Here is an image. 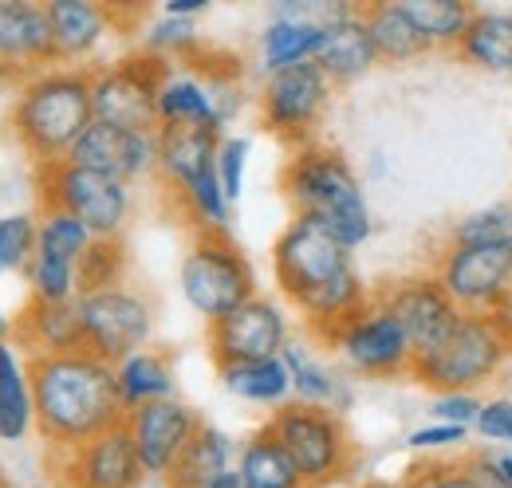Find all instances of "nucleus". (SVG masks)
<instances>
[{
    "label": "nucleus",
    "instance_id": "3c124183",
    "mask_svg": "<svg viewBox=\"0 0 512 488\" xmlns=\"http://www.w3.org/2000/svg\"><path fill=\"white\" fill-rule=\"evenodd\" d=\"M8 331H12V323H8V319H4V311H0V343H4V335H8Z\"/></svg>",
    "mask_w": 512,
    "mask_h": 488
},
{
    "label": "nucleus",
    "instance_id": "a211bd4d",
    "mask_svg": "<svg viewBox=\"0 0 512 488\" xmlns=\"http://www.w3.org/2000/svg\"><path fill=\"white\" fill-rule=\"evenodd\" d=\"M127 429L130 437H134V449H138V461H142L146 477H166L170 465L190 445V437L201 429V418L193 414L186 402L162 398V402L130 410Z\"/></svg>",
    "mask_w": 512,
    "mask_h": 488
},
{
    "label": "nucleus",
    "instance_id": "f704fd0d",
    "mask_svg": "<svg viewBox=\"0 0 512 488\" xmlns=\"http://www.w3.org/2000/svg\"><path fill=\"white\" fill-rule=\"evenodd\" d=\"M280 359L288 363L296 402H304V406H331V402H335L339 382H335V374H331L327 366L316 363V359L308 355V347H300V343H292V339H288V347H284V355H280Z\"/></svg>",
    "mask_w": 512,
    "mask_h": 488
},
{
    "label": "nucleus",
    "instance_id": "f257e3e1",
    "mask_svg": "<svg viewBox=\"0 0 512 488\" xmlns=\"http://www.w3.org/2000/svg\"><path fill=\"white\" fill-rule=\"evenodd\" d=\"M24 366L32 382L36 426L48 441V453L79 449L91 437L127 422L111 363L87 351H71V355H36Z\"/></svg>",
    "mask_w": 512,
    "mask_h": 488
},
{
    "label": "nucleus",
    "instance_id": "5701e85b",
    "mask_svg": "<svg viewBox=\"0 0 512 488\" xmlns=\"http://www.w3.org/2000/svg\"><path fill=\"white\" fill-rule=\"evenodd\" d=\"M359 16L371 32V44L379 52L383 63H414L422 56H430V40L414 28V20L406 16L402 0H371V4H359Z\"/></svg>",
    "mask_w": 512,
    "mask_h": 488
},
{
    "label": "nucleus",
    "instance_id": "cd10ccee",
    "mask_svg": "<svg viewBox=\"0 0 512 488\" xmlns=\"http://www.w3.org/2000/svg\"><path fill=\"white\" fill-rule=\"evenodd\" d=\"M457 56L485 71L512 75V12L505 8H477Z\"/></svg>",
    "mask_w": 512,
    "mask_h": 488
},
{
    "label": "nucleus",
    "instance_id": "49530a36",
    "mask_svg": "<svg viewBox=\"0 0 512 488\" xmlns=\"http://www.w3.org/2000/svg\"><path fill=\"white\" fill-rule=\"evenodd\" d=\"M201 12H209L205 0H166V4H162V16H174V20H193V16H201Z\"/></svg>",
    "mask_w": 512,
    "mask_h": 488
},
{
    "label": "nucleus",
    "instance_id": "9d476101",
    "mask_svg": "<svg viewBox=\"0 0 512 488\" xmlns=\"http://www.w3.org/2000/svg\"><path fill=\"white\" fill-rule=\"evenodd\" d=\"M79 327H83L87 355L119 366L130 355L146 351L150 331H154V311L138 292L111 288V292L79 296Z\"/></svg>",
    "mask_w": 512,
    "mask_h": 488
},
{
    "label": "nucleus",
    "instance_id": "393cba45",
    "mask_svg": "<svg viewBox=\"0 0 512 488\" xmlns=\"http://www.w3.org/2000/svg\"><path fill=\"white\" fill-rule=\"evenodd\" d=\"M241 485L245 488H308L304 473L296 469V461L288 457V449L272 437V429H256L253 437L241 445V461H237Z\"/></svg>",
    "mask_w": 512,
    "mask_h": 488
},
{
    "label": "nucleus",
    "instance_id": "f3484780",
    "mask_svg": "<svg viewBox=\"0 0 512 488\" xmlns=\"http://www.w3.org/2000/svg\"><path fill=\"white\" fill-rule=\"evenodd\" d=\"M52 56V20L44 4L32 0H0V83L36 79Z\"/></svg>",
    "mask_w": 512,
    "mask_h": 488
},
{
    "label": "nucleus",
    "instance_id": "2eb2a0df",
    "mask_svg": "<svg viewBox=\"0 0 512 488\" xmlns=\"http://www.w3.org/2000/svg\"><path fill=\"white\" fill-rule=\"evenodd\" d=\"M375 300L406 331V339L414 347V359L418 355H430L434 347H442L446 335L453 331V323H457V315H461V307L449 300V292L438 284V276H406V280H394V284H386Z\"/></svg>",
    "mask_w": 512,
    "mask_h": 488
},
{
    "label": "nucleus",
    "instance_id": "f8f14e48",
    "mask_svg": "<svg viewBox=\"0 0 512 488\" xmlns=\"http://www.w3.org/2000/svg\"><path fill=\"white\" fill-rule=\"evenodd\" d=\"M434 276L461 311L512 307V244H481V248L446 244Z\"/></svg>",
    "mask_w": 512,
    "mask_h": 488
},
{
    "label": "nucleus",
    "instance_id": "72a5a7b5",
    "mask_svg": "<svg viewBox=\"0 0 512 488\" xmlns=\"http://www.w3.org/2000/svg\"><path fill=\"white\" fill-rule=\"evenodd\" d=\"M130 268V252L123 237H95L87 252L75 264V296H95L123 288V276Z\"/></svg>",
    "mask_w": 512,
    "mask_h": 488
},
{
    "label": "nucleus",
    "instance_id": "6e6552de",
    "mask_svg": "<svg viewBox=\"0 0 512 488\" xmlns=\"http://www.w3.org/2000/svg\"><path fill=\"white\" fill-rule=\"evenodd\" d=\"M272 272L280 292L304 311L335 280L355 272V264H351V248H343L320 221L292 217L272 244Z\"/></svg>",
    "mask_w": 512,
    "mask_h": 488
},
{
    "label": "nucleus",
    "instance_id": "7ed1b4c3",
    "mask_svg": "<svg viewBox=\"0 0 512 488\" xmlns=\"http://www.w3.org/2000/svg\"><path fill=\"white\" fill-rule=\"evenodd\" d=\"M91 122H95L91 71H83V67L44 71V75L28 79L8 115L12 138L32 154L36 166L64 162Z\"/></svg>",
    "mask_w": 512,
    "mask_h": 488
},
{
    "label": "nucleus",
    "instance_id": "0eeeda50",
    "mask_svg": "<svg viewBox=\"0 0 512 488\" xmlns=\"http://www.w3.org/2000/svg\"><path fill=\"white\" fill-rule=\"evenodd\" d=\"M174 75L170 60L154 56V52H134L123 56L111 67L91 71V107L95 119L111 122L119 130H134V134H158L162 119H158V91L166 87V79Z\"/></svg>",
    "mask_w": 512,
    "mask_h": 488
},
{
    "label": "nucleus",
    "instance_id": "4be33fe9",
    "mask_svg": "<svg viewBox=\"0 0 512 488\" xmlns=\"http://www.w3.org/2000/svg\"><path fill=\"white\" fill-rule=\"evenodd\" d=\"M48 20H52V56L56 63H75L91 56L99 40L107 36L115 8L95 4V0H48Z\"/></svg>",
    "mask_w": 512,
    "mask_h": 488
},
{
    "label": "nucleus",
    "instance_id": "dca6fc26",
    "mask_svg": "<svg viewBox=\"0 0 512 488\" xmlns=\"http://www.w3.org/2000/svg\"><path fill=\"white\" fill-rule=\"evenodd\" d=\"M331 347L355 366L359 374H371V378L410 374V366H414V347H410L406 331L398 327V319L379 300H371V304L363 307L331 339Z\"/></svg>",
    "mask_w": 512,
    "mask_h": 488
},
{
    "label": "nucleus",
    "instance_id": "9b49d317",
    "mask_svg": "<svg viewBox=\"0 0 512 488\" xmlns=\"http://www.w3.org/2000/svg\"><path fill=\"white\" fill-rule=\"evenodd\" d=\"M331 91L335 87L320 71V63H300V67L268 75V83L260 91V122H264V130H272L280 142H288L296 150L308 146Z\"/></svg>",
    "mask_w": 512,
    "mask_h": 488
},
{
    "label": "nucleus",
    "instance_id": "423d86ee",
    "mask_svg": "<svg viewBox=\"0 0 512 488\" xmlns=\"http://www.w3.org/2000/svg\"><path fill=\"white\" fill-rule=\"evenodd\" d=\"M272 437L288 449L296 469L304 473L308 488H327L339 477L351 473L355 465V445L351 433L339 422L331 406H304V402H284L268 418Z\"/></svg>",
    "mask_w": 512,
    "mask_h": 488
},
{
    "label": "nucleus",
    "instance_id": "7c9ffc66",
    "mask_svg": "<svg viewBox=\"0 0 512 488\" xmlns=\"http://www.w3.org/2000/svg\"><path fill=\"white\" fill-rule=\"evenodd\" d=\"M36 426V402H32V382L28 366L20 355L0 343V441H20Z\"/></svg>",
    "mask_w": 512,
    "mask_h": 488
},
{
    "label": "nucleus",
    "instance_id": "4468645a",
    "mask_svg": "<svg viewBox=\"0 0 512 488\" xmlns=\"http://www.w3.org/2000/svg\"><path fill=\"white\" fill-rule=\"evenodd\" d=\"M288 347V319L272 300H249L225 319L209 323V359L217 370L280 359Z\"/></svg>",
    "mask_w": 512,
    "mask_h": 488
},
{
    "label": "nucleus",
    "instance_id": "bb28decb",
    "mask_svg": "<svg viewBox=\"0 0 512 488\" xmlns=\"http://www.w3.org/2000/svg\"><path fill=\"white\" fill-rule=\"evenodd\" d=\"M158 119L162 126H197V130H213V134L225 130V119H221L209 87L193 75L166 79V87L158 91Z\"/></svg>",
    "mask_w": 512,
    "mask_h": 488
},
{
    "label": "nucleus",
    "instance_id": "412c9836",
    "mask_svg": "<svg viewBox=\"0 0 512 488\" xmlns=\"http://www.w3.org/2000/svg\"><path fill=\"white\" fill-rule=\"evenodd\" d=\"M221 134L197 130V126H162L158 130V174L178 197L201 182L209 170H217Z\"/></svg>",
    "mask_w": 512,
    "mask_h": 488
},
{
    "label": "nucleus",
    "instance_id": "6ab92c4d",
    "mask_svg": "<svg viewBox=\"0 0 512 488\" xmlns=\"http://www.w3.org/2000/svg\"><path fill=\"white\" fill-rule=\"evenodd\" d=\"M67 162L95 170L103 178H115V182H134L158 166V134H134V130H119L111 122L95 119L83 130V138L71 146Z\"/></svg>",
    "mask_w": 512,
    "mask_h": 488
},
{
    "label": "nucleus",
    "instance_id": "4c0bfd02",
    "mask_svg": "<svg viewBox=\"0 0 512 488\" xmlns=\"http://www.w3.org/2000/svg\"><path fill=\"white\" fill-rule=\"evenodd\" d=\"M201 44H205V40L197 36V24H193V20H174V16H166V20L150 24V32H146V52H154V56H162V60H170V63L193 56Z\"/></svg>",
    "mask_w": 512,
    "mask_h": 488
},
{
    "label": "nucleus",
    "instance_id": "603ef678",
    "mask_svg": "<svg viewBox=\"0 0 512 488\" xmlns=\"http://www.w3.org/2000/svg\"><path fill=\"white\" fill-rule=\"evenodd\" d=\"M0 488H12L8 485V477H4V469H0Z\"/></svg>",
    "mask_w": 512,
    "mask_h": 488
},
{
    "label": "nucleus",
    "instance_id": "473e14b6",
    "mask_svg": "<svg viewBox=\"0 0 512 488\" xmlns=\"http://www.w3.org/2000/svg\"><path fill=\"white\" fill-rule=\"evenodd\" d=\"M406 16L414 20V28L430 40V48H461L473 16H477V4H465V0H402Z\"/></svg>",
    "mask_w": 512,
    "mask_h": 488
},
{
    "label": "nucleus",
    "instance_id": "a878e982",
    "mask_svg": "<svg viewBox=\"0 0 512 488\" xmlns=\"http://www.w3.org/2000/svg\"><path fill=\"white\" fill-rule=\"evenodd\" d=\"M233 461V441L217 426H205L190 437V445L182 449V457L170 465V473L162 477L166 488H205L213 477H221Z\"/></svg>",
    "mask_w": 512,
    "mask_h": 488
},
{
    "label": "nucleus",
    "instance_id": "c85d7f7f",
    "mask_svg": "<svg viewBox=\"0 0 512 488\" xmlns=\"http://www.w3.org/2000/svg\"><path fill=\"white\" fill-rule=\"evenodd\" d=\"M327 44V28L316 24H300V20H276L264 28L260 36V60L268 67V75L300 67V63H316Z\"/></svg>",
    "mask_w": 512,
    "mask_h": 488
},
{
    "label": "nucleus",
    "instance_id": "e433bc0d",
    "mask_svg": "<svg viewBox=\"0 0 512 488\" xmlns=\"http://www.w3.org/2000/svg\"><path fill=\"white\" fill-rule=\"evenodd\" d=\"M449 244L481 248V244H512V205H489L453 225Z\"/></svg>",
    "mask_w": 512,
    "mask_h": 488
},
{
    "label": "nucleus",
    "instance_id": "20e7f679",
    "mask_svg": "<svg viewBox=\"0 0 512 488\" xmlns=\"http://www.w3.org/2000/svg\"><path fill=\"white\" fill-rule=\"evenodd\" d=\"M512 359V307L497 311H461L453 331L446 335L442 347H434L430 355H418L410 374L438 390H477L481 382H489L501 366Z\"/></svg>",
    "mask_w": 512,
    "mask_h": 488
},
{
    "label": "nucleus",
    "instance_id": "8fccbe9b",
    "mask_svg": "<svg viewBox=\"0 0 512 488\" xmlns=\"http://www.w3.org/2000/svg\"><path fill=\"white\" fill-rule=\"evenodd\" d=\"M363 488H406V481H367Z\"/></svg>",
    "mask_w": 512,
    "mask_h": 488
},
{
    "label": "nucleus",
    "instance_id": "a18cd8bd",
    "mask_svg": "<svg viewBox=\"0 0 512 488\" xmlns=\"http://www.w3.org/2000/svg\"><path fill=\"white\" fill-rule=\"evenodd\" d=\"M465 465L473 469V477H477V485H481V488H509L505 473H501V461H497V453H473Z\"/></svg>",
    "mask_w": 512,
    "mask_h": 488
},
{
    "label": "nucleus",
    "instance_id": "ddd939ff",
    "mask_svg": "<svg viewBox=\"0 0 512 488\" xmlns=\"http://www.w3.org/2000/svg\"><path fill=\"white\" fill-rule=\"evenodd\" d=\"M48 461H52V481L60 488H138L146 477L127 422L91 437L79 449L48 453Z\"/></svg>",
    "mask_w": 512,
    "mask_h": 488
},
{
    "label": "nucleus",
    "instance_id": "09e8293b",
    "mask_svg": "<svg viewBox=\"0 0 512 488\" xmlns=\"http://www.w3.org/2000/svg\"><path fill=\"white\" fill-rule=\"evenodd\" d=\"M497 461H501V473H505V481L512 488V453H497Z\"/></svg>",
    "mask_w": 512,
    "mask_h": 488
},
{
    "label": "nucleus",
    "instance_id": "de8ad7c7",
    "mask_svg": "<svg viewBox=\"0 0 512 488\" xmlns=\"http://www.w3.org/2000/svg\"><path fill=\"white\" fill-rule=\"evenodd\" d=\"M205 488H245V485H241V473H237V469H225L221 477H213Z\"/></svg>",
    "mask_w": 512,
    "mask_h": 488
},
{
    "label": "nucleus",
    "instance_id": "c03bdc74",
    "mask_svg": "<svg viewBox=\"0 0 512 488\" xmlns=\"http://www.w3.org/2000/svg\"><path fill=\"white\" fill-rule=\"evenodd\" d=\"M469 429L446 426V422H430V426H418L406 437V449L414 453H438V449H453V445H465Z\"/></svg>",
    "mask_w": 512,
    "mask_h": 488
},
{
    "label": "nucleus",
    "instance_id": "b1692460",
    "mask_svg": "<svg viewBox=\"0 0 512 488\" xmlns=\"http://www.w3.org/2000/svg\"><path fill=\"white\" fill-rule=\"evenodd\" d=\"M316 63H320L323 75L331 79V87H347V83L363 79V75L379 63V52H375V44H371V32H367L359 8H355L347 20H339V24L327 28V44H323V52Z\"/></svg>",
    "mask_w": 512,
    "mask_h": 488
},
{
    "label": "nucleus",
    "instance_id": "2f4dec72",
    "mask_svg": "<svg viewBox=\"0 0 512 488\" xmlns=\"http://www.w3.org/2000/svg\"><path fill=\"white\" fill-rule=\"evenodd\" d=\"M221 374V386L241 398V402H256V406H272L280 410L288 398H292V374L284 359H264V363H241V366H225L217 370Z\"/></svg>",
    "mask_w": 512,
    "mask_h": 488
},
{
    "label": "nucleus",
    "instance_id": "37998d69",
    "mask_svg": "<svg viewBox=\"0 0 512 488\" xmlns=\"http://www.w3.org/2000/svg\"><path fill=\"white\" fill-rule=\"evenodd\" d=\"M477 437H485V441H493V445H512V398H493V402H485L481 406V414H477Z\"/></svg>",
    "mask_w": 512,
    "mask_h": 488
},
{
    "label": "nucleus",
    "instance_id": "c756f323",
    "mask_svg": "<svg viewBox=\"0 0 512 488\" xmlns=\"http://www.w3.org/2000/svg\"><path fill=\"white\" fill-rule=\"evenodd\" d=\"M115 378H119V398H123L127 414L138 410V406L174 398V363L166 355L150 351V347L115 366Z\"/></svg>",
    "mask_w": 512,
    "mask_h": 488
},
{
    "label": "nucleus",
    "instance_id": "39448f33",
    "mask_svg": "<svg viewBox=\"0 0 512 488\" xmlns=\"http://www.w3.org/2000/svg\"><path fill=\"white\" fill-rule=\"evenodd\" d=\"M178 284H182L186 304L205 323H217L229 311L256 300V272L249 256L237 248L229 233H217V229H201L193 237L182 272H178Z\"/></svg>",
    "mask_w": 512,
    "mask_h": 488
},
{
    "label": "nucleus",
    "instance_id": "c9c22d12",
    "mask_svg": "<svg viewBox=\"0 0 512 488\" xmlns=\"http://www.w3.org/2000/svg\"><path fill=\"white\" fill-rule=\"evenodd\" d=\"M91 241H95V237H91V229H87L79 217H71V213H44L40 233H36V256L79 264V256L87 252Z\"/></svg>",
    "mask_w": 512,
    "mask_h": 488
},
{
    "label": "nucleus",
    "instance_id": "ea45409f",
    "mask_svg": "<svg viewBox=\"0 0 512 488\" xmlns=\"http://www.w3.org/2000/svg\"><path fill=\"white\" fill-rule=\"evenodd\" d=\"M406 488H481L465 461H422L410 465Z\"/></svg>",
    "mask_w": 512,
    "mask_h": 488
},
{
    "label": "nucleus",
    "instance_id": "aec40b11",
    "mask_svg": "<svg viewBox=\"0 0 512 488\" xmlns=\"http://www.w3.org/2000/svg\"><path fill=\"white\" fill-rule=\"evenodd\" d=\"M12 339L36 355H71L83 351V327H79V296L67 304H48V300H28L24 311L12 323Z\"/></svg>",
    "mask_w": 512,
    "mask_h": 488
},
{
    "label": "nucleus",
    "instance_id": "a19ab883",
    "mask_svg": "<svg viewBox=\"0 0 512 488\" xmlns=\"http://www.w3.org/2000/svg\"><path fill=\"white\" fill-rule=\"evenodd\" d=\"M245 162H249V142H245V138H221V150H217V178H221V189H225L229 205L241 201V189H245Z\"/></svg>",
    "mask_w": 512,
    "mask_h": 488
},
{
    "label": "nucleus",
    "instance_id": "79ce46f5",
    "mask_svg": "<svg viewBox=\"0 0 512 488\" xmlns=\"http://www.w3.org/2000/svg\"><path fill=\"white\" fill-rule=\"evenodd\" d=\"M481 406H485V402H481L477 394H469V390H453V394H438V398H434L430 414H434V422L473 429L477 414H481Z\"/></svg>",
    "mask_w": 512,
    "mask_h": 488
},
{
    "label": "nucleus",
    "instance_id": "58836bf2",
    "mask_svg": "<svg viewBox=\"0 0 512 488\" xmlns=\"http://www.w3.org/2000/svg\"><path fill=\"white\" fill-rule=\"evenodd\" d=\"M36 233L40 225L32 217H0V272L28 268L36 256Z\"/></svg>",
    "mask_w": 512,
    "mask_h": 488
},
{
    "label": "nucleus",
    "instance_id": "f03ea898",
    "mask_svg": "<svg viewBox=\"0 0 512 488\" xmlns=\"http://www.w3.org/2000/svg\"><path fill=\"white\" fill-rule=\"evenodd\" d=\"M280 185L296 217L320 221L343 248H359L371 237V209L343 150L312 146V142L292 150Z\"/></svg>",
    "mask_w": 512,
    "mask_h": 488
},
{
    "label": "nucleus",
    "instance_id": "1a4fd4ad",
    "mask_svg": "<svg viewBox=\"0 0 512 488\" xmlns=\"http://www.w3.org/2000/svg\"><path fill=\"white\" fill-rule=\"evenodd\" d=\"M36 197L44 213H71L79 217L91 237H119L130 213L127 182L103 178L75 162H48L36 166Z\"/></svg>",
    "mask_w": 512,
    "mask_h": 488
}]
</instances>
